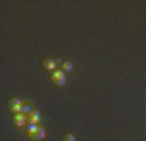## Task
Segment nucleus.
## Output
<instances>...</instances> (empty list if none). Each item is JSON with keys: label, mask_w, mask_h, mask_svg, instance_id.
<instances>
[{"label": "nucleus", "mask_w": 146, "mask_h": 141, "mask_svg": "<svg viewBox=\"0 0 146 141\" xmlns=\"http://www.w3.org/2000/svg\"><path fill=\"white\" fill-rule=\"evenodd\" d=\"M21 106H22V103L20 102V99H17L16 97H9L5 102V108H7V111L11 114L21 112Z\"/></svg>", "instance_id": "nucleus-3"}, {"label": "nucleus", "mask_w": 146, "mask_h": 141, "mask_svg": "<svg viewBox=\"0 0 146 141\" xmlns=\"http://www.w3.org/2000/svg\"><path fill=\"white\" fill-rule=\"evenodd\" d=\"M48 81L55 88H61L65 84V74L60 69H54L48 74Z\"/></svg>", "instance_id": "nucleus-2"}, {"label": "nucleus", "mask_w": 146, "mask_h": 141, "mask_svg": "<svg viewBox=\"0 0 146 141\" xmlns=\"http://www.w3.org/2000/svg\"><path fill=\"white\" fill-rule=\"evenodd\" d=\"M11 123L12 126L16 128H24L26 126V115H24L22 112H17V114H12L11 116Z\"/></svg>", "instance_id": "nucleus-4"}, {"label": "nucleus", "mask_w": 146, "mask_h": 141, "mask_svg": "<svg viewBox=\"0 0 146 141\" xmlns=\"http://www.w3.org/2000/svg\"><path fill=\"white\" fill-rule=\"evenodd\" d=\"M73 68L72 63H70L69 60H64L63 63L60 64V70L61 72H64V73H68V72H70Z\"/></svg>", "instance_id": "nucleus-7"}, {"label": "nucleus", "mask_w": 146, "mask_h": 141, "mask_svg": "<svg viewBox=\"0 0 146 141\" xmlns=\"http://www.w3.org/2000/svg\"><path fill=\"white\" fill-rule=\"evenodd\" d=\"M60 141H76V138H74V136H73L72 133L65 132V133H63V135L60 136Z\"/></svg>", "instance_id": "nucleus-8"}, {"label": "nucleus", "mask_w": 146, "mask_h": 141, "mask_svg": "<svg viewBox=\"0 0 146 141\" xmlns=\"http://www.w3.org/2000/svg\"><path fill=\"white\" fill-rule=\"evenodd\" d=\"M55 67H56V64H55V61L52 60V59L44 58V59H42V60H40V68H42L43 70L51 72V70L55 69Z\"/></svg>", "instance_id": "nucleus-5"}, {"label": "nucleus", "mask_w": 146, "mask_h": 141, "mask_svg": "<svg viewBox=\"0 0 146 141\" xmlns=\"http://www.w3.org/2000/svg\"><path fill=\"white\" fill-rule=\"evenodd\" d=\"M39 122V114L38 111L31 108V111L29 114H26V124H36Z\"/></svg>", "instance_id": "nucleus-6"}, {"label": "nucleus", "mask_w": 146, "mask_h": 141, "mask_svg": "<svg viewBox=\"0 0 146 141\" xmlns=\"http://www.w3.org/2000/svg\"><path fill=\"white\" fill-rule=\"evenodd\" d=\"M31 111V108L27 106L26 103H22V106H21V112L24 114V115H26V114H29Z\"/></svg>", "instance_id": "nucleus-9"}, {"label": "nucleus", "mask_w": 146, "mask_h": 141, "mask_svg": "<svg viewBox=\"0 0 146 141\" xmlns=\"http://www.w3.org/2000/svg\"><path fill=\"white\" fill-rule=\"evenodd\" d=\"M24 133L31 141H40L46 137L44 129L38 127L36 124H26L24 127Z\"/></svg>", "instance_id": "nucleus-1"}]
</instances>
